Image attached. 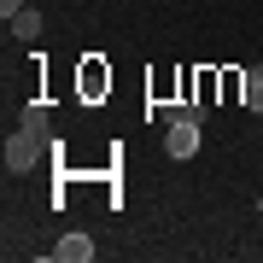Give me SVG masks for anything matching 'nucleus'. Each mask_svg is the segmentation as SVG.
Segmentation results:
<instances>
[{"label":"nucleus","mask_w":263,"mask_h":263,"mask_svg":"<svg viewBox=\"0 0 263 263\" xmlns=\"http://www.w3.org/2000/svg\"><path fill=\"white\" fill-rule=\"evenodd\" d=\"M53 141L59 135H41V129H24L18 123V129L6 135V170L12 176H29V170L41 164V152H53Z\"/></svg>","instance_id":"obj_1"},{"label":"nucleus","mask_w":263,"mask_h":263,"mask_svg":"<svg viewBox=\"0 0 263 263\" xmlns=\"http://www.w3.org/2000/svg\"><path fill=\"white\" fill-rule=\"evenodd\" d=\"M164 152L170 158H193L199 152V123H170L164 129Z\"/></svg>","instance_id":"obj_2"},{"label":"nucleus","mask_w":263,"mask_h":263,"mask_svg":"<svg viewBox=\"0 0 263 263\" xmlns=\"http://www.w3.org/2000/svg\"><path fill=\"white\" fill-rule=\"evenodd\" d=\"M76 88H82V100L94 105L105 88H111V70H105V59H82V76H76Z\"/></svg>","instance_id":"obj_3"},{"label":"nucleus","mask_w":263,"mask_h":263,"mask_svg":"<svg viewBox=\"0 0 263 263\" xmlns=\"http://www.w3.org/2000/svg\"><path fill=\"white\" fill-rule=\"evenodd\" d=\"M53 257H65V263H88V257H94V240H88V234H65V240L53 246Z\"/></svg>","instance_id":"obj_4"},{"label":"nucleus","mask_w":263,"mask_h":263,"mask_svg":"<svg viewBox=\"0 0 263 263\" xmlns=\"http://www.w3.org/2000/svg\"><path fill=\"white\" fill-rule=\"evenodd\" d=\"M12 35H18V41H35V35H41V12L18 6V12H12Z\"/></svg>","instance_id":"obj_5"},{"label":"nucleus","mask_w":263,"mask_h":263,"mask_svg":"<svg viewBox=\"0 0 263 263\" xmlns=\"http://www.w3.org/2000/svg\"><path fill=\"white\" fill-rule=\"evenodd\" d=\"M18 123H24V129H41V135H53V123H47V105H41V100H29Z\"/></svg>","instance_id":"obj_6"},{"label":"nucleus","mask_w":263,"mask_h":263,"mask_svg":"<svg viewBox=\"0 0 263 263\" xmlns=\"http://www.w3.org/2000/svg\"><path fill=\"white\" fill-rule=\"evenodd\" d=\"M246 105H252V111H263V70H257V65L246 70Z\"/></svg>","instance_id":"obj_7"},{"label":"nucleus","mask_w":263,"mask_h":263,"mask_svg":"<svg viewBox=\"0 0 263 263\" xmlns=\"http://www.w3.org/2000/svg\"><path fill=\"white\" fill-rule=\"evenodd\" d=\"M216 82H222V94H228V100H240V94H246V70H222Z\"/></svg>","instance_id":"obj_8"},{"label":"nucleus","mask_w":263,"mask_h":263,"mask_svg":"<svg viewBox=\"0 0 263 263\" xmlns=\"http://www.w3.org/2000/svg\"><path fill=\"white\" fill-rule=\"evenodd\" d=\"M24 6V0H0V12H6V18H12V12H18Z\"/></svg>","instance_id":"obj_9"},{"label":"nucleus","mask_w":263,"mask_h":263,"mask_svg":"<svg viewBox=\"0 0 263 263\" xmlns=\"http://www.w3.org/2000/svg\"><path fill=\"white\" fill-rule=\"evenodd\" d=\"M257 211H263V199H257Z\"/></svg>","instance_id":"obj_10"},{"label":"nucleus","mask_w":263,"mask_h":263,"mask_svg":"<svg viewBox=\"0 0 263 263\" xmlns=\"http://www.w3.org/2000/svg\"><path fill=\"white\" fill-rule=\"evenodd\" d=\"M257 70H263V59H257Z\"/></svg>","instance_id":"obj_11"}]
</instances>
